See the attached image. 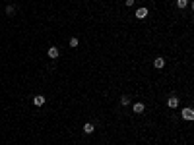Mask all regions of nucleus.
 Here are the masks:
<instances>
[{
	"label": "nucleus",
	"mask_w": 194,
	"mask_h": 145,
	"mask_svg": "<svg viewBox=\"0 0 194 145\" xmlns=\"http://www.w3.org/2000/svg\"><path fill=\"white\" fill-rule=\"evenodd\" d=\"M84 132L85 133H93L95 132V126H93L91 122H87V124H84Z\"/></svg>",
	"instance_id": "0eeeda50"
},
{
	"label": "nucleus",
	"mask_w": 194,
	"mask_h": 145,
	"mask_svg": "<svg viewBox=\"0 0 194 145\" xmlns=\"http://www.w3.org/2000/svg\"><path fill=\"white\" fill-rule=\"evenodd\" d=\"M33 105H35V107H43V105H45V97H43V95H37V97L33 99Z\"/></svg>",
	"instance_id": "39448f33"
},
{
	"label": "nucleus",
	"mask_w": 194,
	"mask_h": 145,
	"mask_svg": "<svg viewBox=\"0 0 194 145\" xmlns=\"http://www.w3.org/2000/svg\"><path fill=\"white\" fill-rule=\"evenodd\" d=\"M153 66H155V68H163V66H165V58H161V56L155 58V60H153Z\"/></svg>",
	"instance_id": "6e6552de"
},
{
	"label": "nucleus",
	"mask_w": 194,
	"mask_h": 145,
	"mask_svg": "<svg viewBox=\"0 0 194 145\" xmlns=\"http://www.w3.org/2000/svg\"><path fill=\"white\" fill-rule=\"evenodd\" d=\"M167 107L169 108H177L179 107V99H177V97H169L167 99Z\"/></svg>",
	"instance_id": "7ed1b4c3"
},
{
	"label": "nucleus",
	"mask_w": 194,
	"mask_h": 145,
	"mask_svg": "<svg viewBox=\"0 0 194 145\" xmlns=\"http://www.w3.org/2000/svg\"><path fill=\"white\" fill-rule=\"evenodd\" d=\"M78 44H80V41H78L76 37H72V39H70V47H72V49H76Z\"/></svg>",
	"instance_id": "f8f14e48"
},
{
	"label": "nucleus",
	"mask_w": 194,
	"mask_h": 145,
	"mask_svg": "<svg viewBox=\"0 0 194 145\" xmlns=\"http://www.w3.org/2000/svg\"><path fill=\"white\" fill-rule=\"evenodd\" d=\"M120 105H122V107H128V105H130V99L126 97V95H122V97H120Z\"/></svg>",
	"instance_id": "1a4fd4ad"
},
{
	"label": "nucleus",
	"mask_w": 194,
	"mask_h": 145,
	"mask_svg": "<svg viewBox=\"0 0 194 145\" xmlns=\"http://www.w3.org/2000/svg\"><path fill=\"white\" fill-rule=\"evenodd\" d=\"M177 6L181 8V10H182V8H186L188 6V0H177Z\"/></svg>",
	"instance_id": "9d476101"
},
{
	"label": "nucleus",
	"mask_w": 194,
	"mask_h": 145,
	"mask_svg": "<svg viewBox=\"0 0 194 145\" xmlns=\"http://www.w3.org/2000/svg\"><path fill=\"white\" fill-rule=\"evenodd\" d=\"M148 8H138V10H136V18L138 19H144V18H148Z\"/></svg>",
	"instance_id": "f03ea898"
},
{
	"label": "nucleus",
	"mask_w": 194,
	"mask_h": 145,
	"mask_svg": "<svg viewBox=\"0 0 194 145\" xmlns=\"http://www.w3.org/2000/svg\"><path fill=\"white\" fill-rule=\"evenodd\" d=\"M124 4L126 6H134V0H124Z\"/></svg>",
	"instance_id": "ddd939ff"
},
{
	"label": "nucleus",
	"mask_w": 194,
	"mask_h": 145,
	"mask_svg": "<svg viewBox=\"0 0 194 145\" xmlns=\"http://www.w3.org/2000/svg\"><path fill=\"white\" fill-rule=\"evenodd\" d=\"M16 14V6H6V16H14Z\"/></svg>",
	"instance_id": "9b49d317"
},
{
	"label": "nucleus",
	"mask_w": 194,
	"mask_h": 145,
	"mask_svg": "<svg viewBox=\"0 0 194 145\" xmlns=\"http://www.w3.org/2000/svg\"><path fill=\"white\" fill-rule=\"evenodd\" d=\"M58 54H60L58 47H51V49H49V58H58Z\"/></svg>",
	"instance_id": "423d86ee"
},
{
	"label": "nucleus",
	"mask_w": 194,
	"mask_h": 145,
	"mask_svg": "<svg viewBox=\"0 0 194 145\" xmlns=\"http://www.w3.org/2000/svg\"><path fill=\"white\" fill-rule=\"evenodd\" d=\"M144 108H146V107H144V103H134V105H132V110H134L136 114H142Z\"/></svg>",
	"instance_id": "20e7f679"
},
{
	"label": "nucleus",
	"mask_w": 194,
	"mask_h": 145,
	"mask_svg": "<svg viewBox=\"0 0 194 145\" xmlns=\"http://www.w3.org/2000/svg\"><path fill=\"white\" fill-rule=\"evenodd\" d=\"M182 120H186V122H190V120H194V110L192 108H182Z\"/></svg>",
	"instance_id": "f257e3e1"
}]
</instances>
